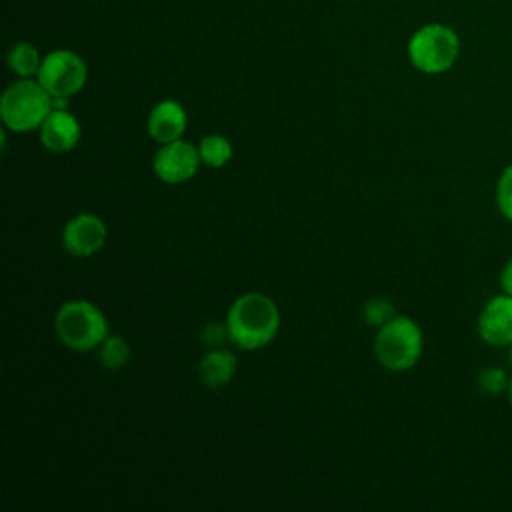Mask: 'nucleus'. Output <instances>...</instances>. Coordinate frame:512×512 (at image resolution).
I'll return each instance as SVG.
<instances>
[{"mask_svg": "<svg viewBox=\"0 0 512 512\" xmlns=\"http://www.w3.org/2000/svg\"><path fill=\"white\" fill-rule=\"evenodd\" d=\"M410 64L422 74H444L460 56V38L454 28L432 22L420 26L406 46Z\"/></svg>", "mask_w": 512, "mask_h": 512, "instance_id": "5", "label": "nucleus"}, {"mask_svg": "<svg viewBox=\"0 0 512 512\" xmlns=\"http://www.w3.org/2000/svg\"><path fill=\"white\" fill-rule=\"evenodd\" d=\"M476 330L484 344L508 348L512 344V296L506 292L492 296L478 314Z\"/></svg>", "mask_w": 512, "mask_h": 512, "instance_id": "9", "label": "nucleus"}, {"mask_svg": "<svg viewBox=\"0 0 512 512\" xmlns=\"http://www.w3.org/2000/svg\"><path fill=\"white\" fill-rule=\"evenodd\" d=\"M394 316H396V312H394L392 302L386 300V298H380V296L366 300L364 306H362V318H364V322H366L368 326H374V328L384 326V324L390 322Z\"/></svg>", "mask_w": 512, "mask_h": 512, "instance_id": "17", "label": "nucleus"}, {"mask_svg": "<svg viewBox=\"0 0 512 512\" xmlns=\"http://www.w3.org/2000/svg\"><path fill=\"white\" fill-rule=\"evenodd\" d=\"M476 384L484 396H500L502 392H508L510 376L500 366H486L480 370Z\"/></svg>", "mask_w": 512, "mask_h": 512, "instance_id": "16", "label": "nucleus"}, {"mask_svg": "<svg viewBox=\"0 0 512 512\" xmlns=\"http://www.w3.org/2000/svg\"><path fill=\"white\" fill-rule=\"evenodd\" d=\"M96 350H98V360L106 370H120L130 360V346L118 334H108Z\"/></svg>", "mask_w": 512, "mask_h": 512, "instance_id": "15", "label": "nucleus"}, {"mask_svg": "<svg viewBox=\"0 0 512 512\" xmlns=\"http://www.w3.org/2000/svg\"><path fill=\"white\" fill-rule=\"evenodd\" d=\"M42 58L38 48L32 46L30 42H16L10 50H8V56H6V62H8V68L20 76V78H36L38 76V70H40V64H42Z\"/></svg>", "mask_w": 512, "mask_h": 512, "instance_id": "13", "label": "nucleus"}, {"mask_svg": "<svg viewBox=\"0 0 512 512\" xmlns=\"http://www.w3.org/2000/svg\"><path fill=\"white\" fill-rule=\"evenodd\" d=\"M508 358H510V362H512V344L508 346Z\"/></svg>", "mask_w": 512, "mask_h": 512, "instance_id": "22", "label": "nucleus"}, {"mask_svg": "<svg viewBox=\"0 0 512 512\" xmlns=\"http://www.w3.org/2000/svg\"><path fill=\"white\" fill-rule=\"evenodd\" d=\"M496 206L498 212L512 222V164H508L496 180Z\"/></svg>", "mask_w": 512, "mask_h": 512, "instance_id": "18", "label": "nucleus"}, {"mask_svg": "<svg viewBox=\"0 0 512 512\" xmlns=\"http://www.w3.org/2000/svg\"><path fill=\"white\" fill-rule=\"evenodd\" d=\"M424 350L422 328L410 316H394L378 328L374 356L388 372H406L416 366Z\"/></svg>", "mask_w": 512, "mask_h": 512, "instance_id": "4", "label": "nucleus"}, {"mask_svg": "<svg viewBox=\"0 0 512 512\" xmlns=\"http://www.w3.org/2000/svg\"><path fill=\"white\" fill-rule=\"evenodd\" d=\"M200 164L198 146L178 138L160 144L152 160V172L164 184H184L196 176Z\"/></svg>", "mask_w": 512, "mask_h": 512, "instance_id": "7", "label": "nucleus"}, {"mask_svg": "<svg viewBox=\"0 0 512 512\" xmlns=\"http://www.w3.org/2000/svg\"><path fill=\"white\" fill-rule=\"evenodd\" d=\"M202 342L214 348H220V344L224 340H228V330H226V322H208L202 328Z\"/></svg>", "mask_w": 512, "mask_h": 512, "instance_id": "19", "label": "nucleus"}, {"mask_svg": "<svg viewBox=\"0 0 512 512\" xmlns=\"http://www.w3.org/2000/svg\"><path fill=\"white\" fill-rule=\"evenodd\" d=\"M186 126H188V116L184 106L170 98L154 104V108L146 118V130L150 138L156 140L158 144H166L182 138V134L186 132Z\"/></svg>", "mask_w": 512, "mask_h": 512, "instance_id": "11", "label": "nucleus"}, {"mask_svg": "<svg viewBox=\"0 0 512 512\" xmlns=\"http://www.w3.org/2000/svg\"><path fill=\"white\" fill-rule=\"evenodd\" d=\"M106 224L100 216L82 212L72 216L62 228V246L74 258H90L106 244Z\"/></svg>", "mask_w": 512, "mask_h": 512, "instance_id": "8", "label": "nucleus"}, {"mask_svg": "<svg viewBox=\"0 0 512 512\" xmlns=\"http://www.w3.org/2000/svg\"><path fill=\"white\" fill-rule=\"evenodd\" d=\"M238 370V358L234 352L226 350V348H212L208 350L200 362H198V380L210 388V390H218L224 388L226 384L232 382V378L236 376Z\"/></svg>", "mask_w": 512, "mask_h": 512, "instance_id": "12", "label": "nucleus"}, {"mask_svg": "<svg viewBox=\"0 0 512 512\" xmlns=\"http://www.w3.org/2000/svg\"><path fill=\"white\" fill-rule=\"evenodd\" d=\"M52 110V96L36 78L12 82L0 98L2 124L16 134L38 130Z\"/></svg>", "mask_w": 512, "mask_h": 512, "instance_id": "2", "label": "nucleus"}, {"mask_svg": "<svg viewBox=\"0 0 512 512\" xmlns=\"http://www.w3.org/2000/svg\"><path fill=\"white\" fill-rule=\"evenodd\" d=\"M88 68L80 54L68 48H58L42 58L36 80L52 98H70L86 84Z\"/></svg>", "mask_w": 512, "mask_h": 512, "instance_id": "6", "label": "nucleus"}, {"mask_svg": "<svg viewBox=\"0 0 512 512\" xmlns=\"http://www.w3.org/2000/svg\"><path fill=\"white\" fill-rule=\"evenodd\" d=\"M228 340L240 350H260L268 346L280 330V310L262 292L238 296L226 314Z\"/></svg>", "mask_w": 512, "mask_h": 512, "instance_id": "1", "label": "nucleus"}, {"mask_svg": "<svg viewBox=\"0 0 512 512\" xmlns=\"http://www.w3.org/2000/svg\"><path fill=\"white\" fill-rule=\"evenodd\" d=\"M508 402H510V406H512V376H510V384H508Z\"/></svg>", "mask_w": 512, "mask_h": 512, "instance_id": "21", "label": "nucleus"}, {"mask_svg": "<svg viewBox=\"0 0 512 512\" xmlns=\"http://www.w3.org/2000/svg\"><path fill=\"white\" fill-rule=\"evenodd\" d=\"M500 288L502 292L512 296V258L500 270Z\"/></svg>", "mask_w": 512, "mask_h": 512, "instance_id": "20", "label": "nucleus"}, {"mask_svg": "<svg viewBox=\"0 0 512 512\" xmlns=\"http://www.w3.org/2000/svg\"><path fill=\"white\" fill-rule=\"evenodd\" d=\"M38 134L46 150L54 154H66L78 146L82 128L78 118L68 112V108H54L38 128Z\"/></svg>", "mask_w": 512, "mask_h": 512, "instance_id": "10", "label": "nucleus"}, {"mask_svg": "<svg viewBox=\"0 0 512 512\" xmlns=\"http://www.w3.org/2000/svg\"><path fill=\"white\" fill-rule=\"evenodd\" d=\"M54 332L58 340L74 352L96 350L110 334L106 316L90 300H68L54 316Z\"/></svg>", "mask_w": 512, "mask_h": 512, "instance_id": "3", "label": "nucleus"}, {"mask_svg": "<svg viewBox=\"0 0 512 512\" xmlns=\"http://www.w3.org/2000/svg\"><path fill=\"white\" fill-rule=\"evenodd\" d=\"M198 154L204 166L208 168H224L232 156H234V148L232 142L222 136V134H208L198 142Z\"/></svg>", "mask_w": 512, "mask_h": 512, "instance_id": "14", "label": "nucleus"}]
</instances>
